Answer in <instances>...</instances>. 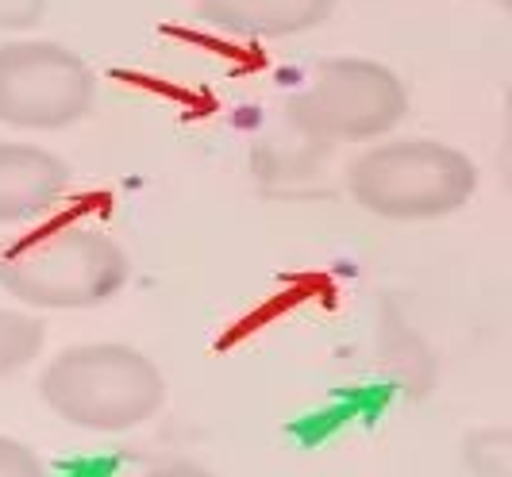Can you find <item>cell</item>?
<instances>
[{
  "instance_id": "1",
  "label": "cell",
  "mask_w": 512,
  "mask_h": 477,
  "mask_svg": "<svg viewBox=\"0 0 512 477\" xmlns=\"http://www.w3.org/2000/svg\"><path fill=\"white\" fill-rule=\"evenodd\" d=\"M128 281V251L108 231L81 220L31 231L0 254V289L27 308H97L120 297Z\"/></svg>"
},
{
  "instance_id": "2",
  "label": "cell",
  "mask_w": 512,
  "mask_h": 477,
  "mask_svg": "<svg viewBox=\"0 0 512 477\" xmlns=\"http://www.w3.org/2000/svg\"><path fill=\"white\" fill-rule=\"evenodd\" d=\"M43 404L62 424L120 435L151 424L166 404V377L124 343H77L54 354L39 377Z\"/></svg>"
},
{
  "instance_id": "3",
  "label": "cell",
  "mask_w": 512,
  "mask_h": 477,
  "mask_svg": "<svg viewBox=\"0 0 512 477\" xmlns=\"http://www.w3.org/2000/svg\"><path fill=\"white\" fill-rule=\"evenodd\" d=\"M478 189V166L459 147H447L436 139H397L362 151L347 166V193L359 208L420 224L439 220L470 204Z\"/></svg>"
},
{
  "instance_id": "4",
  "label": "cell",
  "mask_w": 512,
  "mask_h": 477,
  "mask_svg": "<svg viewBox=\"0 0 512 477\" xmlns=\"http://www.w3.org/2000/svg\"><path fill=\"white\" fill-rule=\"evenodd\" d=\"M409 116L401 77L370 58H328L289 101V124L320 143H370Z\"/></svg>"
},
{
  "instance_id": "5",
  "label": "cell",
  "mask_w": 512,
  "mask_h": 477,
  "mask_svg": "<svg viewBox=\"0 0 512 477\" xmlns=\"http://www.w3.org/2000/svg\"><path fill=\"white\" fill-rule=\"evenodd\" d=\"M97 74L85 58L51 39L0 47V124L20 131H62L93 112Z\"/></svg>"
},
{
  "instance_id": "6",
  "label": "cell",
  "mask_w": 512,
  "mask_h": 477,
  "mask_svg": "<svg viewBox=\"0 0 512 477\" xmlns=\"http://www.w3.org/2000/svg\"><path fill=\"white\" fill-rule=\"evenodd\" d=\"M70 166L35 143H0V224L39 220L66 197Z\"/></svg>"
},
{
  "instance_id": "7",
  "label": "cell",
  "mask_w": 512,
  "mask_h": 477,
  "mask_svg": "<svg viewBox=\"0 0 512 477\" xmlns=\"http://www.w3.org/2000/svg\"><path fill=\"white\" fill-rule=\"evenodd\" d=\"M339 0H197L201 20L239 39H282L320 27Z\"/></svg>"
},
{
  "instance_id": "8",
  "label": "cell",
  "mask_w": 512,
  "mask_h": 477,
  "mask_svg": "<svg viewBox=\"0 0 512 477\" xmlns=\"http://www.w3.org/2000/svg\"><path fill=\"white\" fill-rule=\"evenodd\" d=\"M43 343H47L43 320H35L31 312L0 308V377L31 366L43 351Z\"/></svg>"
},
{
  "instance_id": "9",
  "label": "cell",
  "mask_w": 512,
  "mask_h": 477,
  "mask_svg": "<svg viewBox=\"0 0 512 477\" xmlns=\"http://www.w3.org/2000/svg\"><path fill=\"white\" fill-rule=\"evenodd\" d=\"M462 466L474 477H512V427H482L462 443Z\"/></svg>"
},
{
  "instance_id": "10",
  "label": "cell",
  "mask_w": 512,
  "mask_h": 477,
  "mask_svg": "<svg viewBox=\"0 0 512 477\" xmlns=\"http://www.w3.org/2000/svg\"><path fill=\"white\" fill-rule=\"evenodd\" d=\"M0 477H47V462L27 443L0 435Z\"/></svg>"
},
{
  "instance_id": "11",
  "label": "cell",
  "mask_w": 512,
  "mask_h": 477,
  "mask_svg": "<svg viewBox=\"0 0 512 477\" xmlns=\"http://www.w3.org/2000/svg\"><path fill=\"white\" fill-rule=\"evenodd\" d=\"M47 0H0V31H27L43 20Z\"/></svg>"
},
{
  "instance_id": "12",
  "label": "cell",
  "mask_w": 512,
  "mask_h": 477,
  "mask_svg": "<svg viewBox=\"0 0 512 477\" xmlns=\"http://www.w3.org/2000/svg\"><path fill=\"white\" fill-rule=\"evenodd\" d=\"M143 477H220L205 470V466H197V462H170V466H158V470H147Z\"/></svg>"
},
{
  "instance_id": "13",
  "label": "cell",
  "mask_w": 512,
  "mask_h": 477,
  "mask_svg": "<svg viewBox=\"0 0 512 477\" xmlns=\"http://www.w3.org/2000/svg\"><path fill=\"white\" fill-rule=\"evenodd\" d=\"M501 177L512 189V104H509V124H505V147H501Z\"/></svg>"
},
{
  "instance_id": "14",
  "label": "cell",
  "mask_w": 512,
  "mask_h": 477,
  "mask_svg": "<svg viewBox=\"0 0 512 477\" xmlns=\"http://www.w3.org/2000/svg\"><path fill=\"white\" fill-rule=\"evenodd\" d=\"M497 4H505V8H512V0H497Z\"/></svg>"
}]
</instances>
